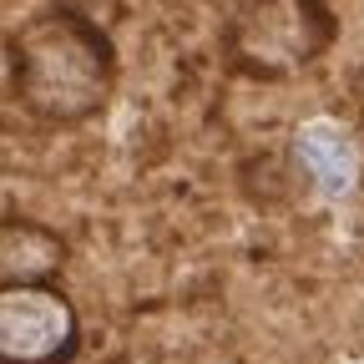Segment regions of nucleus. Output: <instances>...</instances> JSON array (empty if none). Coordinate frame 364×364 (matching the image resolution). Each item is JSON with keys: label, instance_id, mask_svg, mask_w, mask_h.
<instances>
[{"label": "nucleus", "instance_id": "f257e3e1", "mask_svg": "<svg viewBox=\"0 0 364 364\" xmlns=\"http://www.w3.org/2000/svg\"><path fill=\"white\" fill-rule=\"evenodd\" d=\"M11 97L41 127H81L117 91V46L81 6H41L6 36Z\"/></svg>", "mask_w": 364, "mask_h": 364}, {"label": "nucleus", "instance_id": "f03ea898", "mask_svg": "<svg viewBox=\"0 0 364 364\" xmlns=\"http://www.w3.org/2000/svg\"><path fill=\"white\" fill-rule=\"evenodd\" d=\"M339 21L324 0H238L223 31L228 66L253 81H289L334 46Z\"/></svg>", "mask_w": 364, "mask_h": 364}, {"label": "nucleus", "instance_id": "7ed1b4c3", "mask_svg": "<svg viewBox=\"0 0 364 364\" xmlns=\"http://www.w3.org/2000/svg\"><path fill=\"white\" fill-rule=\"evenodd\" d=\"M86 324L61 279L0 284V364H76Z\"/></svg>", "mask_w": 364, "mask_h": 364}, {"label": "nucleus", "instance_id": "20e7f679", "mask_svg": "<svg viewBox=\"0 0 364 364\" xmlns=\"http://www.w3.org/2000/svg\"><path fill=\"white\" fill-rule=\"evenodd\" d=\"M66 238L36 218H0V284L21 279H61Z\"/></svg>", "mask_w": 364, "mask_h": 364}, {"label": "nucleus", "instance_id": "39448f33", "mask_svg": "<svg viewBox=\"0 0 364 364\" xmlns=\"http://www.w3.org/2000/svg\"><path fill=\"white\" fill-rule=\"evenodd\" d=\"M294 162H299L324 193H349V188H354V172H359L354 142H349L339 127H329V122H314V127L299 132Z\"/></svg>", "mask_w": 364, "mask_h": 364}, {"label": "nucleus", "instance_id": "423d86ee", "mask_svg": "<svg viewBox=\"0 0 364 364\" xmlns=\"http://www.w3.org/2000/svg\"><path fill=\"white\" fill-rule=\"evenodd\" d=\"M354 112H359V127H364V66H359V76H354Z\"/></svg>", "mask_w": 364, "mask_h": 364}]
</instances>
